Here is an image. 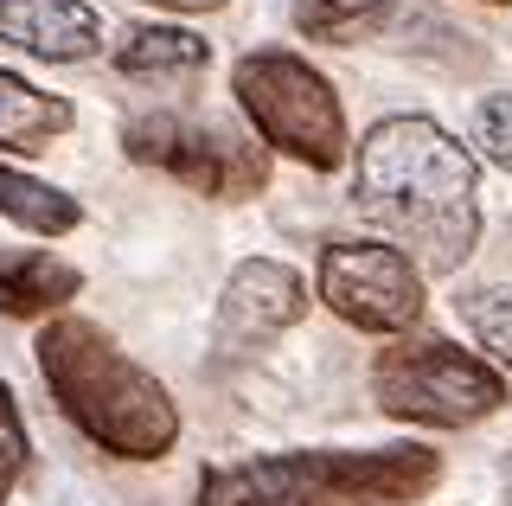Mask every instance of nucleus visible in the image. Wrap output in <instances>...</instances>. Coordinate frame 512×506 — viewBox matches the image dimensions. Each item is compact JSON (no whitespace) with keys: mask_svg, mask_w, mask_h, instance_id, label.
Wrapping results in <instances>:
<instances>
[{"mask_svg":"<svg viewBox=\"0 0 512 506\" xmlns=\"http://www.w3.org/2000/svg\"><path fill=\"white\" fill-rule=\"evenodd\" d=\"M39 378L52 385L58 410L84 430L96 449L122 462H160L180 442V410L167 385L141 372L96 321H52L32 340Z\"/></svg>","mask_w":512,"mask_h":506,"instance_id":"2","label":"nucleus"},{"mask_svg":"<svg viewBox=\"0 0 512 506\" xmlns=\"http://www.w3.org/2000/svg\"><path fill=\"white\" fill-rule=\"evenodd\" d=\"M391 20V0H295V26L320 45H352L372 39Z\"/></svg>","mask_w":512,"mask_h":506,"instance_id":"15","label":"nucleus"},{"mask_svg":"<svg viewBox=\"0 0 512 506\" xmlns=\"http://www.w3.org/2000/svg\"><path fill=\"white\" fill-rule=\"evenodd\" d=\"M231 90H237V109L250 116V129L276 154H288V161H301L314 173H333L352 154L340 97H333V84L308 65V58L250 52V58H237Z\"/></svg>","mask_w":512,"mask_h":506,"instance_id":"3","label":"nucleus"},{"mask_svg":"<svg viewBox=\"0 0 512 506\" xmlns=\"http://www.w3.org/2000/svg\"><path fill=\"white\" fill-rule=\"evenodd\" d=\"M359 212L391 231L416 257V270L455 276L474 257L480 237V193L474 154L429 116H384L359 141Z\"/></svg>","mask_w":512,"mask_h":506,"instance_id":"1","label":"nucleus"},{"mask_svg":"<svg viewBox=\"0 0 512 506\" xmlns=\"http://www.w3.org/2000/svg\"><path fill=\"white\" fill-rule=\"evenodd\" d=\"M301 314H308V282L288 270V263L250 257L231 270V282L218 295V346L224 353H250V346L288 334Z\"/></svg>","mask_w":512,"mask_h":506,"instance_id":"8","label":"nucleus"},{"mask_svg":"<svg viewBox=\"0 0 512 506\" xmlns=\"http://www.w3.org/2000/svg\"><path fill=\"white\" fill-rule=\"evenodd\" d=\"M506 500H512V468H506Z\"/></svg>","mask_w":512,"mask_h":506,"instance_id":"20","label":"nucleus"},{"mask_svg":"<svg viewBox=\"0 0 512 506\" xmlns=\"http://www.w3.org/2000/svg\"><path fill=\"white\" fill-rule=\"evenodd\" d=\"M212 65V45L186 26H128L122 45H116V71L122 77H167V84H186Z\"/></svg>","mask_w":512,"mask_h":506,"instance_id":"12","label":"nucleus"},{"mask_svg":"<svg viewBox=\"0 0 512 506\" xmlns=\"http://www.w3.org/2000/svg\"><path fill=\"white\" fill-rule=\"evenodd\" d=\"M474 141H480V154H487L493 167H506V173H512V90H500V97L480 103V116H474Z\"/></svg>","mask_w":512,"mask_h":506,"instance_id":"17","label":"nucleus"},{"mask_svg":"<svg viewBox=\"0 0 512 506\" xmlns=\"http://www.w3.org/2000/svg\"><path fill=\"white\" fill-rule=\"evenodd\" d=\"M461 321L500 366H512V289H468L461 295Z\"/></svg>","mask_w":512,"mask_h":506,"instance_id":"16","label":"nucleus"},{"mask_svg":"<svg viewBox=\"0 0 512 506\" xmlns=\"http://www.w3.org/2000/svg\"><path fill=\"white\" fill-rule=\"evenodd\" d=\"M493 7H506V0H493Z\"/></svg>","mask_w":512,"mask_h":506,"instance_id":"21","label":"nucleus"},{"mask_svg":"<svg viewBox=\"0 0 512 506\" xmlns=\"http://www.w3.org/2000/svg\"><path fill=\"white\" fill-rule=\"evenodd\" d=\"M122 148H128V161L160 167L167 180H180L186 193H205V199H244V193H263V180H269L263 148L218 129V122L135 116L122 129Z\"/></svg>","mask_w":512,"mask_h":506,"instance_id":"5","label":"nucleus"},{"mask_svg":"<svg viewBox=\"0 0 512 506\" xmlns=\"http://www.w3.org/2000/svg\"><path fill=\"white\" fill-rule=\"evenodd\" d=\"M154 7H173V13H212L224 0H154Z\"/></svg>","mask_w":512,"mask_h":506,"instance_id":"19","label":"nucleus"},{"mask_svg":"<svg viewBox=\"0 0 512 506\" xmlns=\"http://www.w3.org/2000/svg\"><path fill=\"white\" fill-rule=\"evenodd\" d=\"M71 129V103L52 90H32L26 77L0 71V148L7 154H39Z\"/></svg>","mask_w":512,"mask_h":506,"instance_id":"13","label":"nucleus"},{"mask_svg":"<svg viewBox=\"0 0 512 506\" xmlns=\"http://www.w3.org/2000/svg\"><path fill=\"white\" fill-rule=\"evenodd\" d=\"M0 45L45 65H71L103 45V20L84 0H0Z\"/></svg>","mask_w":512,"mask_h":506,"instance_id":"9","label":"nucleus"},{"mask_svg":"<svg viewBox=\"0 0 512 506\" xmlns=\"http://www.w3.org/2000/svg\"><path fill=\"white\" fill-rule=\"evenodd\" d=\"M20 468H26V423H20V404H13V391L0 385V500L13 494Z\"/></svg>","mask_w":512,"mask_h":506,"instance_id":"18","label":"nucleus"},{"mask_svg":"<svg viewBox=\"0 0 512 506\" xmlns=\"http://www.w3.org/2000/svg\"><path fill=\"white\" fill-rule=\"evenodd\" d=\"M372 391L384 417L429 423V430H468L506 404V378L468 346L436 334H404L397 346H384L372 366Z\"/></svg>","mask_w":512,"mask_h":506,"instance_id":"4","label":"nucleus"},{"mask_svg":"<svg viewBox=\"0 0 512 506\" xmlns=\"http://www.w3.org/2000/svg\"><path fill=\"white\" fill-rule=\"evenodd\" d=\"M314 474L333 506H410L436 487V449L404 442V449H308Z\"/></svg>","mask_w":512,"mask_h":506,"instance_id":"7","label":"nucleus"},{"mask_svg":"<svg viewBox=\"0 0 512 506\" xmlns=\"http://www.w3.org/2000/svg\"><path fill=\"white\" fill-rule=\"evenodd\" d=\"M314 289L359 334H410L423 321V270L397 244H327Z\"/></svg>","mask_w":512,"mask_h":506,"instance_id":"6","label":"nucleus"},{"mask_svg":"<svg viewBox=\"0 0 512 506\" xmlns=\"http://www.w3.org/2000/svg\"><path fill=\"white\" fill-rule=\"evenodd\" d=\"M199 506H333L314 474V455H263V462L212 468L199 481Z\"/></svg>","mask_w":512,"mask_h":506,"instance_id":"10","label":"nucleus"},{"mask_svg":"<svg viewBox=\"0 0 512 506\" xmlns=\"http://www.w3.org/2000/svg\"><path fill=\"white\" fill-rule=\"evenodd\" d=\"M77 289H84V276L52 250H7L0 257V314H13V321H45Z\"/></svg>","mask_w":512,"mask_h":506,"instance_id":"11","label":"nucleus"},{"mask_svg":"<svg viewBox=\"0 0 512 506\" xmlns=\"http://www.w3.org/2000/svg\"><path fill=\"white\" fill-rule=\"evenodd\" d=\"M0 218L32 231V237H64V231H77L84 212H77V199L58 193V186L32 180V173H20V167H0Z\"/></svg>","mask_w":512,"mask_h":506,"instance_id":"14","label":"nucleus"}]
</instances>
